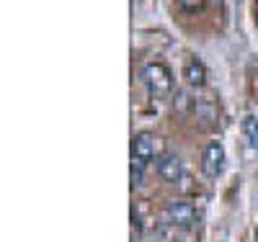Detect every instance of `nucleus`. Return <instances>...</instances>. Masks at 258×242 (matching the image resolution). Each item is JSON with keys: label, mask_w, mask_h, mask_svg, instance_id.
Returning a JSON list of instances; mask_svg holds the SVG:
<instances>
[{"label": "nucleus", "mask_w": 258, "mask_h": 242, "mask_svg": "<svg viewBox=\"0 0 258 242\" xmlns=\"http://www.w3.org/2000/svg\"><path fill=\"white\" fill-rule=\"evenodd\" d=\"M202 170L207 178H217L225 170V147L220 142H209L204 149V157H202Z\"/></svg>", "instance_id": "7ed1b4c3"}, {"label": "nucleus", "mask_w": 258, "mask_h": 242, "mask_svg": "<svg viewBox=\"0 0 258 242\" xmlns=\"http://www.w3.org/2000/svg\"><path fill=\"white\" fill-rule=\"evenodd\" d=\"M194 108V116H197V124L202 129H214L220 121V111H217V103L209 101V98H199V101H194L191 103Z\"/></svg>", "instance_id": "20e7f679"}, {"label": "nucleus", "mask_w": 258, "mask_h": 242, "mask_svg": "<svg viewBox=\"0 0 258 242\" xmlns=\"http://www.w3.org/2000/svg\"><path fill=\"white\" fill-rule=\"evenodd\" d=\"M158 175L165 181V183H178L181 175H183V165H181V157L176 152H165L158 160Z\"/></svg>", "instance_id": "39448f33"}, {"label": "nucleus", "mask_w": 258, "mask_h": 242, "mask_svg": "<svg viewBox=\"0 0 258 242\" xmlns=\"http://www.w3.org/2000/svg\"><path fill=\"white\" fill-rule=\"evenodd\" d=\"M255 237H258V229H255Z\"/></svg>", "instance_id": "9b49d317"}, {"label": "nucleus", "mask_w": 258, "mask_h": 242, "mask_svg": "<svg viewBox=\"0 0 258 242\" xmlns=\"http://www.w3.org/2000/svg\"><path fill=\"white\" fill-rule=\"evenodd\" d=\"M165 222L173 227H194L197 224V209H194L188 201H168L165 204Z\"/></svg>", "instance_id": "f03ea898"}, {"label": "nucleus", "mask_w": 258, "mask_h": 242, "mask_svg": "<svg viewBox=\"0 0 258 242\" xmlns=\"http://www.w3.org/2000/svg\"><path fill=\"white\" fill-rule=\"evenodd\" d=\"M145 168H147L145 160L132 157V188H140V186H142V181H145Z\"/></svg>", "instance_id": "1a4fd4ad"}, {"label": "nucleus", "mask_w": 258, "mask_h": 242, "mask_svg": "<svg viewBox=\"0 0 258 242\" xmlns=\"http://www.w3.org/2000/svg\"><path fill=\"white\" fill-rule=\"evenodd\" d=\"M132 157H140L145 163H150L155 157V137L150 131H140L132 142Z\"/></svg>", "instance_id": "423d86ee"}, {"label": "nucleus", "mask_w": 258, "mask_h": 242, "mask_svg": "<svg viewBox=\"0 0 258 242\" xmlns=\"http://www.w3.org/2000/svg\"><path fill=\"white\" fill-rule=\"evenodd\" d=\"M207 6V0H181V8L186 11V13H197V11H202Z\"/></svg>", "instance_id": "9d476101"}, {"label": "nucleus", "mask_w": 258, "mask_h": 242, "mask_svg": "<svg viewBox=\"0 0 258 242\" xmlns=\"http://www.w3.org/2000/svg\"><path fill=\"white\" fill-rule=\"evenodd\" d=\"M243 137H245V144L250 149H258V119L253 114H248L243 119Z\"/></svg>", "instance_id": "6e6552de"}, {"label": "nucleus", "mask_w": 258, "mask_h": 242, "mask_svg": "<svg viewBox=\"0 0 258 242\" xmlns=\"http://www.w3.org/2000/svg\"><path fill=\"white\" fill-rule=\"evenodd\" d=\"M142 80L153 98H168L170 91H173V75L163 62H147L142 70Z\"/></svg>", "instance_id": "f257e3e1"}, {"label": "nucleus", "mask_w": 258, "mask_h": 242, "mask_svg": "<svg viewBox=\"0 0 258 242\" xmlns=\"http://www.w3.org/2000/svg\"><path fill=\"white\" fill-rule=\"evenodd\" d=\"M183 77H186V83H188L191 88H202V85L207 83V67H204V64H202L197 57H194V59L186 62Z\"/></svg>", "instance_id": "0eeeda50"}]
</instances>
